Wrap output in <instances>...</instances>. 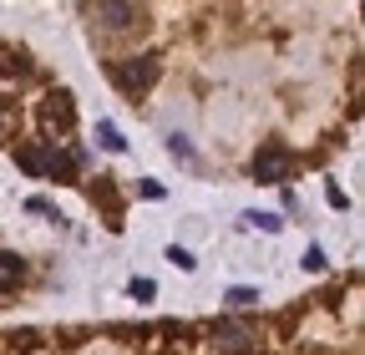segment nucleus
Wrapping results in <instances>:
<instances>
[{
  "label": "nucleus",
  "instance_id": "nucleus-2",
  "mask_svg": "<svg viewBox=\"0 0 365 355\" xmlns=\"http://www.w3.org/2000/svg\"><path fill=\"white\" fill-rule=\"evenodd\" d=\"M289 168H294V158H289V148H284V143H264V148L254 153V163H249L254 183H284Z\"/></svg>",
  "mask_w": 365,
  "mask_h": 355
},
{
  "label": "nucleus",
  "instance_id": "nucleus-8",
  "mask_svg": "<svg viewBox=\"0 0 365 355\" xmlns=\"http://www.w3.org/2000/svg\"><path fill=\"white\" fill-rule=\"evenodd\" d=\"M26 66H31V61H26V56H21V51H6V46H0V76H11V71H16V76H21V71H26Z\"/></svg>",
  "mask_w": 365,
  "mask_h": 355
},
{
  "label": "nucleus",
  "instance_id": "nucleus-7",
  "mask_svg": "<svg viewBox=\"0 0 365 355\" xmlns=\"http://www.w3.org/2000/svg\"><path fill=\"white\" fill-rule=\"evenodd\" d=\"M97 138H102V148H107V153H127V138H122L112 122H97Z\"/></svg>",
  "mask_w": 365,
  "mask_h": 355
},
{
  "label": "nucleus",
  "instance_id": "nucleus-15",
  "mask_svg": "<svg viewBox=\"0 0 365 355\" xmlns=\"http://www.w3.org/2000/svg\"><path fill=\"white\" fill-rule=\"evenodd\" d=\"M325 198H330V203H335V208H350V198H345V193H340V183H330V188H325Z\"/></svg>",
  "mask_w": 365,
  "mask_h": 355
},
{
  "label": "nucleus",
  "instance_id": "nucleus-14",
  "mask_svg": "<svg viewBox=\"0 0 365 355\" xmlns=\"http://www.w3.org/2000/svg\"><path fill=\"white\" fill-rule=\"evenodd\" d=\"M168 153H173V158H182V163H193V148H188V143H182V138H178V132H173V138H168Z\"/></svg>",
  "mask_w": 365,
  "mask_h": 355
},
{
  "label": "nucleus",
  "instance_id": "nucleus-1",
  "mask_svg": "<svg viewBox=\"0 0 365 355\" xmlns=\"http://www.w3.org/2000/svg\"><path fill=\"white\" fill-rule=\"evenodd\" d=\"M158 76H163V61H158V56H137V61H117V66H112V81L122 86L132 102L148 97L153 86H158Z\"/></svg>",
  "mask_w": 365,
  "mask_h": 355
},
{
  "label": "nucleus",
  "instance_id": "nucleus-5",
  "mask_svg": "<svg viewBox=\"0 0 365 355\" xmlns=\"http://www.w3.org/2000/svg\"><path fill=\"white\" fill-rule=\"evenodd\" d=\"M41 163H46V178H56V183H71L76 178V153H41Z\"/></svg>",
  "mask_w": 365,
  "mask_h": 355
},
{
  "label": "nucleus",
  "instance_id": "nucleus-6",
  "mask_svg": "<svg viewBox=\"0 0 365 355\" xmlns=\"http://www.w3.org/2000/svg\"><path fill=\"white\" fill-rule=\"evenodd\" d=\"M41 117L56 122V127H71V117H76V112H71V97H66V92H51V97L41 102Z\"/></svg>",
  "mask_w": 365,
  "mask_h": 355
},
{
  "label": "nucleus",
  "instance_id": "nucleus-3",
  "mask_svg": "<svg viewBox=\"0 0 365 355\" xmlns=\"http://www.w3.org/2000/svg\"><path fill=\"white\" fill-rule=\"evenodd\" d=\"M91 21L102 31H127V26H143V6L137 0H91Z\"/></svg>",
  "mask_w": 365,
  "mask_h": 355
},
{
  "label": "nucleus",
  "instance_id": "nucleus-10",
  "mask_svg": "<svg viewBox=\"0 0 365 355\" xmlns=\"http://www.w3.org/2000/svg\"><path fill=\"white\" fill-rule=\"evenodd\" d=\"M249 224L264 229V234H279V229H284V218H279V213H249Z\"/></svg>",
  "mask_w": 365,
  "mask_h": 355
},
{
  "label": "nucleus",
  "instance_id": "nucleus-13",
  "mask_svg": "<svg viewBox=\"0 0 365 355\" xmlns=\"http://www.w3.org/2000/svg\"><path fill=\"white\" fill-rule=\"evenodd\" d=\"M325 264H330V259H325V249H304V269H309V274H319Z\"/></svg>",
  "mask_w": 365,
  "mask_h": 355
},
{
  "label": "nucleus",
  "instance_id": "nucleus-4",
  "mask_svg": "<svg viewBox=\"0 0 365 355\" xmlns=\"http://www.w3.org/2000/svg\"><path fill=\"white\" fill-rule=\"evenodd\" d=\"M213 340H218V350H228V355H239V350H249L254 345V330L249 325H239V320H213V330H208Z\"/></svg>",
  "mask_w": 365,
  "mask_h": 355
},
{
  "label": "nucleus",
  "instance_id": "nucleus-12",
  "mask_svg": "<svg viewBox=\"0 0 365 355\" xmlns=\"http://www.w3.org/2000/svg\"><path fill=\"white\" fill-rule=\"evenodd\" d=\"M127 294H132V299H153V294H158V284H153V279H132V284H127Z\"/></svg>",
  "mask_w": 365,
  "mask_h": 355
},
{
  "label": "nucleus",
  "instance_id": "nucleus-9",
  "mask_svg": "<svg viewBox=\"0 0 365 355\" xmlns=\"http://www.w3.org/2000/svg\"><path fill=\"white\" fill-rule=\"evenodd\" d=\"M223 299H228V304H234V309H249V304H259V289H249V284H239V289H228Z\"/></svg>",
  "mask_w": 365,
  "mask_h": 355
},
{
  "label": "nucleus",
  "instance_id": "nucleus-11",
  "mask_svg": "<svg viewBox=\"0 0 365 355\" xmlns=\"http://www.w3.org/2000/svg\"><path fill=\"white\" fill-rule=\"evenodd\" d=\"M168 264H178V269H182V274H188V269H193V264H198V259H193L188 249H182V244H173V249H168Z\"/></svg>",
  "mask_w": 365,
  "mask_h": 355
}]
</instances>
